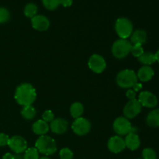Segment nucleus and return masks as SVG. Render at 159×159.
Instances as JSON below:
<instances>
[{"label":"nucleus","mask_w":159,"mask_h":159,"mask_svg":"<svg viewBox=\"0 0 159 159\" xmlns=\"http://www.w3.org/2000/svg\"><path fill=\"white\" fill-rule=\"evenodd\" d=\"M37 99L35 88L30 83H22L16 88L15 92V99L22 107L30 106Z\"/></svg>","instance_id":"1"},{"label":"nucleus","mask_w":159,"mask_h":159,"mask_svg":"<svg viewBox=\"0 0 159 159\" xmlns=\"http://www.w3.org/2000/svg\"><path fill=\"white\" fill-rule=\"evenodd\" d=\"M35 148L39 153L44 155L45 156L52 155L57 150L55 141L51 137L48 135L40 136L35 142Z\"/></svg>","instance_id":"2"},{"label":"nucleus","mask_w":159,"mask_h":159,"mask_svg":"<svg viewBox=\"0 0 159 159\" xmlns=\"http://www.w3.org/2000/svg\"><path fill=\"white\" fill-rule=\"evenodd\" d=\"M138 81L137 73L131 69L122 70L118 73L116 79V84L122 89L132 88Z\"/></svg>","instance_id":"3"},{"label":"nucleus","mask_w":159,"mask_h":159,"mask_svg":"<svg viewBox=\"0 0 159 159\" xmlns=\"http://www.w3.org/2000/svg\"><path fill=\"white\" fill-rule=\"evenodd\" d=\"M132 43L127 39H118L112 46V54L117 59H123L130 53Z\"/></svg>","instance_id":"4"},{"label":"nucleus","mask_w":159,"mask_h":159,"mask_svg":"<svg viewBox=\"0 0 159 159\" xmlns=\"http://www.w3.org/2000/svg\"><path fill=\"white\" fill-rule=\"evenodd\" d=\"M133 23L126 17L117 19L115 23V30L120 39H127L133 33Z\"/></svg>","instance_id":"5"},{"label":"nucleus","mask_w":159,"mask_h":159,"mask_svg":"<svg viewBox=\"0 0 159 159\" xmlns=\"http://www.w3.org/2000/svg\"><path fill=\"white\" fill-rule=\"evenodd\" d=\"M113 130L119 136H126L132 130L131 123L127 118L124 116H120L116 118L113 124Z\"/></svg>","instance_id":"6"},{"label":"nucleus","mask_w":159,"mask_h":159,"mask_svg":"<svg viewBox=\"0 0 159 159\" xmlns=\"http://www.w3.org/2000/svg\"><path fill=\"white\" fill-rule=\"evenodd\" d=\"M91 123L84 117H79L73 121L71 129L73 132L78 136H85L89 133L91 130Z\"/></svg>","instance_id":"7"},{"label":"nucleus","mask_w":159,"mask_h":159,"mask_svg":"<svg viewBox=\"0 0 159 159\" xmlns=\"http://www.w3.org/2000/svg\"><path fill=\"white\" fill-rule=\"evenodd\" d=\"M89 68L96 74H100L107 68V62L104 57L100 54H93L88 61Z\"/></svg>","instance_id":"8"},{"label":"nucleus","mask_w":159,"mask_h":159,"mask_svg":"<svg viewBox=\"0 0 159 159\" xmlns=\"http://www.w3.org/2000/svg\"><path fill=\"white\" fill-rule=\"evenodd\" d=\"M142 106L141 105L138 99H130L125 105L124 109V117L128 120L134 119L141 112Z\"/></svg>","instance_id":"9"},{"label":"nucleus","mask_w":159,"mask_h":159,"mask_svg":"<svg viewBox=\"0 0 159 159\" xmlns=\"http://www.w3.org/2000/svg\"><path fill=\"white\" fill-rule=\"evenodd\" d=\"M8 146L16 154H22L27 149L26 139L20 135H15L9 138Z\"/></svg>","instance_id":"10"},{"label":"nucleus","mask_w":159,"mask_h":159,"mask_svg":"<svg viewBox=\"0 0 159 159\" xmlns=\"http://www.w3.org/2000/svg\"><path fill=\"white\" fill-rule=\"evenodd\" d=\"M138 101L142 107L147 108H155L158 105V98L155 94L149 91H143L139 94Z\"/></svg>","instance_id":"11"},{"label":"nucleus","mask_w":159,"mask_h":159,"mask_svg":"<svg viewBox=\"0 0 159 159\" xmlns=\"http://www.w3.org/2000/svg\"><path fill=\"white\" fill-rule=\"evenodd\" d=\"M107 148L112 153H120L126 148L125 141H124V138L119 135L113 136L109 139L108 142H107Z\"/></svg>","instance_id":"12"},{"label":"nucleus","mask_w":159,"mask_h":159,"mask_svg":"<svg viewBox=\"0 0 159 159\" xmlns=\"http://www.w3.org/2000/svg\"><path fill=\"white\" fill-rule=\"evenodd\" d=\"M31 23L34 30L40 32L48 30L50 27V20L43 15H36L31 19Z\"/></svg>","instance_id":"13"},{"label":"nucleus","mask_w":159,"mask_h":159,"mask_svg":"<svg viewBox=\"0 0 159 159\" xmlns=\"http://www.w3.org/2000/svg\"><path fill=\"white\" fill-rule=\"evenodd\" d=\"M50 129L56 134H63L68 130V123L63 118H54V120L50 123Z\"/></svg>","instance_id":"14"},{"label":"nucleus","mask_w":159,"mask_h":159,"mask_svg":"<svg viewBox=\"0 0 159 159\" xmlns=\"http://www.w3.org/2000/svg\"><path fill=\"white\" fill-rule=\"evenodd\" d=\"M135 129L132 128L131 131L126 135V138L124 139L125 141L126 148L130 149V151H136L141 146V140H140L139 136L135 133Z\"/></svg>","instance_id":"15"},{"label":"nucleus","mask_w":159,"mask_h":159,"mask_svg":"<svg viewBox=\"0 0 159 159\" xmlns=\"http://www.w3.org/2000/svg\"><path fill=\"white\" fill-rule=\"evenodd\" d=\"M154 75H155V71L152 67L148 65L142 66L137 73L138 79L143 82H147L152 80Z\"/></svg>","instance_id":"16"},{"label":"nucleus","mask_w":159,"mask_h":159,"mask_svg":"<svg viewBox=\"0 0 159 159\" xmlns=\"http://www.w3.org/2000/svg\"><path fill=\"white\" fill-rule=\"evenodd\" d=\"M130 43H132V45H141L147 42L148 39V35L147 33L144 30H136L135 31H133L132 34L130 35Z\"/></svg>","instance_id":"17"},{"label":"nucleus","mask_w":159,"mask_h":159,"mask_svg":"<svg viewBox=\"0 0 159 159\" xmlns=\"http://www.w3.org/2000/svg\"><path fill=\"white\" fill-rule=\"evenodd\" d=\"M32 130L35 134L42 136V135H46L48 133L50 127L48 123L45 122L43 120H38L33 124Z\"/></svg>","instance_id":"18"},{"label":"nucleus","mask_w":159,"mask_h":159,"mask_svg":"<svg viewBox=\"0 0 159 159\" xmlns=\"http://www.w3.org/2000/svg\"><path fill=\"white\" fill-rule=\"evenodd\" d=\"M146 123L151 127H159V108L153 110L148 114Z\"/></svg>","instance_id":"19"},{"label":"nucleus","mask_w":159,"mask_h":159,"mask_svg":"<svg viewBox=\"0 0 159 159\" xmlns=\"http://www.w3.org/2000/svg\"><path fill=\"white\" fill-rule=\"evenodd\" d=\"M138 61L144 65H153L156 62V58H155V54L154 53L147 51L144 52L138 58Z\"/></svg>","instance_id":"20"},{"label":"nucleus","mask_w":159,"mask_h":159,"mask_svg":"<svg viewBox=\"0 0 159 159\" xmlns=\"http://www.w3.org/2000/svg\"><path fill=\"white\" fill-rule=\"evenodd\" d=\"M83 113L84 107L81 102H75L71 104V106L70 107V113H71V116L75 119L81 117Z\"/></svg>","instance_id":"21"},{"label":"nucleus","mask_w":159,"mask_h":159,"mask_svg":"<svg viewBox=\"0 0 159 159\" xmlns=\"http://www.w3.org/2000/svg\"><path fill=\"white\" fill-rule=\"evenodd\" d=\"M21 115L25 120H31L34 119L37 115V110L32 105L23 107V109L21 110Z\"/></svg>","instance_id":"22"},{"label":"nucleus","mask_w":159,"mask_h":159,"mask_svg":"<svg viewBox=\"0 0 159 159\" xmlns=\"http://www.w3.org/2000/svg\"><path fill=\"white\" fill-rule=\"evenodd\" d=\"M37 11H38V9H37V5L34 4V2H29L25 6L23 9V13L27 18L32 19L33 17L37 15Z\"/></svg>","instance_id":"23"},{"label":"nucleus","mask_w":159,"mask_h":159,"mask_svg":"<svg viewBox=\"0 0 159 159\" xmlns=\"http://www.w3.org/2000/svg\"><path fill=\"white\" fill-rule=\"evenodd\" d=\"M24 159H39V152L35 147L27 148L23 155Z\"/></svg>","instance_id":"24"},{"label":"nucleus","mask_w":159,"mask_h":159,"mask_svg":"<svg viewBox=\"0 0 159 159\" xmlns=\"http://www.w3.org/2000/svg\"><path fill=\"white\" fill-rule=\"evenodd\" d=\"M43 6L48 10H54L60 6V0H42Z\"/></svg>","instance_id":"25"},{"label":"nucleus","mask_w":159,"mask_h":159,"mask_svg":"<svg viewBox=\"0 0 159 159\" xmlns=\"http://www.w3.org/2000/svg\"><path fill=\"white\" fill-rule=\"evenodd\" d=\"M143 159H157V153L154 149L147 148L142 151Z\"/></svg>","instance_id":"26"},{"label":"nucleus","mask_w":159,"mask_h":159,"mask_svg":"<svg viewBox=\"0 0 159 159\" xmlns=\"http://www.w3.org/2000/svg\"><path fill=\"white\" fill-rule=\"evenodd\" d=\"M10 19V12L6 8L0 7V24L8 22Z\"/></svg>","instance_id":"27"},{"label":"nucleus","mask_w":159,"mask_h":159,"mask_svg":"<svg viewBox=\"0 0 159 159\" xmlns=\"http://www.w3.org/2000/svg\"><path fill=\"white\" fill-rule=\"evenodd\" d=\"M59 156L61 159H73L74 153L68 148H64L59 152Z\"/></svg>","instance_id":"28"},{"label":"nucleus","mask_w":159,"mask_h":159,"mask_svg":"<svg viewBox=\"0 0 159 159\" xmlns=\"http://www.w3.org/2000/svg\"><path fill=\"white\" fill-rule=\"evenodd\" d=\"M144 52V48H143V47L141 46V45H132L130 53H131L132 55H133L134 57H136L138 58V57H139Z\"/></svg>","instance_id":"29"},{"label":"nucleus","mask_w":159,"mask_h":159,"mask_svg":"<svg viewBox=\"0 0 159 159\" xmlns=\"http://www.w3.org/2000/svg\"><path fill=\"white\" fill-rule=\"evenodd\" d=\"M54 114L51 110H45L42 114V120H44L47 123H51V121L54 120Z\"/></svg>","instance_id":"30"},{"label":"nucleus","mask_w":159,"mask_h":159,"mask_svg":"<svg viewBox=\"0 0 159 159\" xmlns=\"http://www.w3.org/2000/svg\"><path fill=\"white\" fill-rule=\"evenodd\" d=\"M9 137L6 134L0 133V147H4L8 145L9 141Z\"/></svg>","instance_id":"31"},{"label":"nucleus","mask_w":159,"mask_h":159,"mask_svg":"<svg viewBox=\"0 0 159 159\" xmlns=\"http://www.w3.org/2000/svg\"><path fill=\"white\" fill-rule=\"evenodd\" d=\"M126 96L129 99H134L136 97V93L134 91L133 89H128L126 93Z\"/></svg>","instance_id":"32"},{"label":"nucleus","mask_w":159,"mask_h":159,"mask_svg":"<svg viewBox=\"0 0 159 159\" xmlns=\"http://www.w3.org/2000/svg\"><path fill=\"white\" fill-rule=\"evenodd\" d=\"M72 3V0H60V5H61L64 7H70Z\"/></svg>","instance_id":"33"},{"label":"nucleus","mask_w":159,"mask_h":159,"mask_svg":"<svg viewBox=\"0 0 159 159\" xmlns=\"http://www.w3.org/2000/svg\"><path fill=\"white\" fill-rule=\"evenodd\" d=\"M132 88H133V90L135 92V93H137V92H139L140 90L142 89V84L137 82V83L135 84V85H134Z\"/></svg>","instance_id":"34"},{"label":"nucleus","mask_w":159,"mask_h":159,"mask_svg":"<svg viewBox=\"0 0 159 159\" xmlns=\"http://www.w3.org/2000/svg\"><path fill=\"white\" fill-rule=\"evenodd\" d=\"M2 159H14V155L11 153H6L3 155Z\"/></svg>","instance_id":"35"},{"label":"nucleus","mask_w":159,"mask_h":159,"mask_svg":"<svg viewBox=\"0 0 159 159\" xmlns=\"http://www.w3.org/2000/svg\"><path fill=\"white\" fill-rule=\"evenodd\" d=\"M14 159H24V158H23V155H21L20 154H16V155H14Z\"/></svg>","instance_id":"36"},{"label":"nucleus","mask_w":159,"mask_h":159,"mask_svg":"<svg viewBox=\"0 0 159 159\" xmlns=\"http://www.w3.org/2000/svg\"><path fill=\"white\" fill-rule=\"evenodd\" d=\"M155 58H156V61H158L159 63V49L157 51V52L155 53Z\"/></svg>","instance_id":"37"},{"label":"nucleus","mask_w":159,"mask_h":159,"mask_svg":"<svg viewBox=\"0 0 159 159\" xmlns=\"http://www.w3.org/2000/svg\"><path fill=\"white\" fill-rule=\"evenodd\" d=\"M39 159H50L48 156H43L41 158H39Z\"/></svg>","instance_id":"38"}]
</instances>
